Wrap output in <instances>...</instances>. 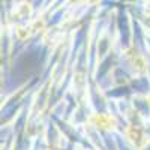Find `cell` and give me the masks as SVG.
Segmentation results:
<instances>
[{
    "mask_svg": "<svg viewBox=\"0 0 150 150\" xmlns=\"http://www.w3.org/2000/svg\"><path fill=\"white\" fill-rule=\"evenodd\" d=\"M93 120H96V126L98 128H102V129H111L114 128V120L108 116H96L93 117Z\"/></svg>",
    "mask_w": 150,
    "mask_h": 150,
    "instance_id": "obj_1",
    "label": "cell"
}]
</instances>
